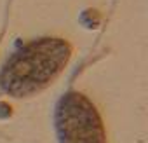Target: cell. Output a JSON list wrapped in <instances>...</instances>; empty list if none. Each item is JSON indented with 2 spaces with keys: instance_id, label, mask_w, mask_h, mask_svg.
I'll return each mask as SVG.
<instances>
[{
  "instance_id": "1",
  "label": "cell",
  "mask_w": 148,
  "mask_h": 143,
  "mask_svg": "<svg viewBox=\"0 0 148 143\" xmlns=\"http://www.w3.org/2000/svg\"><path fill=\"white\" fill-rule=\"evenodd\" d=\"M73 45L63 37H38L12 51L0 70V91L30 98L45 91L68 66Z\"/></svg>"
},
{
  "instance_id": "2",
  "label": "cell",
  "mask_w": 148,
  "mask_h": 143,
  "mask_svg": "<svg viewBox=\"0 0 148 143\" xmlns=\"http://www.w3.org/2000/svg\"><path fill=\"white\" fill-rule=\"evenodd\" d=\"M54 129L58 143H108L98 107L79 91H68L58 100Z\"/></svg>"
}]
</instances>
